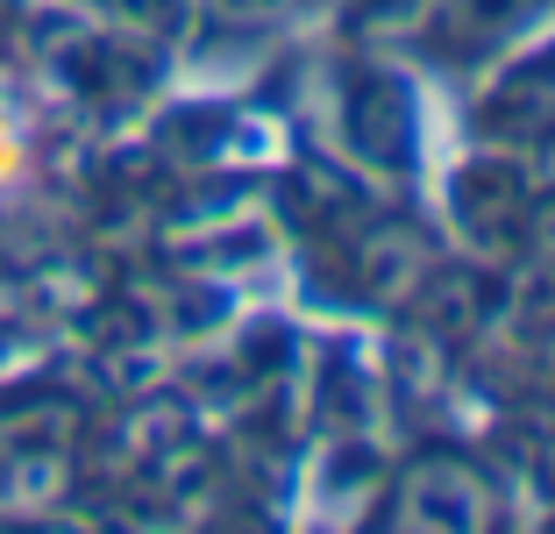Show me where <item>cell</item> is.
I'll list each match as a JSON object with an SVG mask.
<instances>
[{
    "label": "cell",
    "instance_id": "1",
    "mask_svg": "<svg viewBox=\"0 0 555 534\" xmlns=\"http://www.w3.org/2000/svg\"><path fill=\"white\" fill-rule=\"evenodd\" d=\"M36 178V122L22 107V93L0 79V200H22Z\"/></svg>",
    "mask_w": 555,
    "mask_h": 534
}]
</instances>
